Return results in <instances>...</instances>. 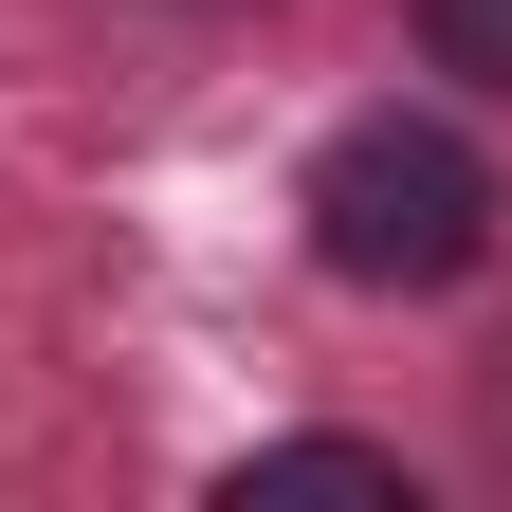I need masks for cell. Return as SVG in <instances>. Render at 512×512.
Returning a JSON list of instances; mask_svg holds the SVG:
<instances>
[{
  "mask_svg": "<svg viewBox=\"0 0 512 512\" xmlns=\"http://www.w3.org/2000/svg\"><path fill=\"white\" fill-rule=\"evenodd\" d=\"M238 494H403V458H384V439H256Z\"/></svg>",
  "mask_w": 512,
  "mask_h": 512,
  "instance_id": "cell-2",
  "label": "cell"
},
{
  "mask_svg": "<svg viewBox=\"0 0 512 512\" xmlns=\"http://www.w3.org/2000/svg\"><path fill=\"white\" fill-rule=\"evenodd\" d=\"M421 55L458 92H512V0H421Z\"/></svg>",
  "mask_w": 512,
  "mask_h": 512,
  "instance_id": "cell-3",
  "label": "cell"
},
{
  "mask_svg": "<svg viewBox=\"0 0 512 512\" xmlns=\"http://www.w3.org/2000/svg\"><path fill=\"white\" fill-rule=\"evenodd\" d=\"M293 220H311V256H330L348 293H458L494 256V220H512V183H494L476 128H439V110H348L330 147H311Z\"/></svg>",
  "mask_w": 512,
  "mask_h": 512,
  "instance_id": "cell-1",
  "label": "cell"
},
{
  "mask_svg": "<svg viewBox=\"0 0 512 512\" xmlns=\"http://www.w3.org/2000/svg\"><path fill=\"white\" fill-rule=\"evenodd\" d=\"M165 19H238V0H165Z\"/></svg>",
  "mask_w": 512,
  "mask_h": 512,
  "instance_id": "cell-4",
  "label": "cell"
}]
</instances>
